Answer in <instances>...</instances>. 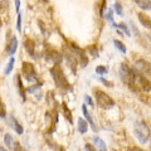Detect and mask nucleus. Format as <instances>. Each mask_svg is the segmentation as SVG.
I'll return each instance as SVG.
<instances>
[{
	"instance_id": "nucleus-29",
	"label": "nucleus",
	"mask_w": 151,
	"mask_h": 151,
	"mask_svg": "<svg viewBox=\"0 0 151 151\" xmlns=\"http://www.w3.org/2000/svg\"><path fill=\"white\" fill-rule=\"evenodd\" d=\"M119 28H121V29H122V30H124V32L126 33V35H127V37H131V33H130L129 28H127V25L125 24V23H121V24L119 25Z\"/></svg>"
},
{
	"instance_id": "nucleus-5",
	"label": "nucleus",
	"mask_w": 151,
	"mask_h": 151,
	"mask_svg": "<svg viewBox=\"0 0 151 151\" xmlns=\"http://www.w3.org/2000/svg\"><path fill=\"white\" fill-rule=\"evenodd\" d=\"M64 57H65V59H67L72 72L76 73L77 72V64H79V60L77 58V54L74 53V50L72 49L70 45H64Z\"/></svg>"
},
{
	"instance_id": "nucleus-31",
	"label": "nucleus",
	"mask_w": 151,
	"mask_h": 151,
	"mask_svg": "<svg viewBox=\"0 0 151 151\" xmlns=\"http://www.w3.org/2000/svg\"><path fill=\"white\" fill-rule=\"evenodd\" d=\"M100 81H101V83H103V84H105V86H107V87H113V83L110 82V81H107V79H105V78L100 77Z\"/></svg>"
},
{
	"instance_id": "nucleus-20",
	"label": "nucleus",
	"mask_w": 151,
	"mask_h": 151,
	"mask_svg": "<svg viewBox=\"0 0 151 151\" xmlns=\"http://www.w3.org/2000/svg\"><path fill=\"white\" fill-rule=\"evenodd\" d=\"M135 1L144 10H150L151 9V0H135Z\"/></svg>"
},
{
	"instance_id": "nucleus-9",
	"label": "nucleus",
	"mask_w": 151,
	"mask_h": 151,
	"mask_svg": "<svg viewBox=\"0 0 151 151\" xmlns=\"http://www.w3.org/2000/svg\"><path fill=\"white\" fill-rule=\"evenodd\" d=\"M69 45L72 47V49L74 50V53L77 54V58L79 60V64H81V67H86V65L88 64V58L86 55V52H84L82 48H79L78 45H76L73 43H69Z\"/></svg>"
},
{
	"instance_id": "nucleus-1",
	"label": "nucleus",
	"mask_w": 151,
	"mask_h": 151,
	"mask_svg": "<svg viewBox=\"0 0 151 151\" xmlns=\"http://www.w3.org/2000/svg\"><path fill=\"white\" fill-rule=\"evenodd\" d=\"M120 77H121V81L126 86H129L130 89L135 91L136 89V69L134 70L130 65H127L126 63H122L120 67Z\"/></svg>"
},
{
	"instance_id": "nucleus-22",
	"label": "nucleus",
	"mask_w": 151,
	"mask_h": 151,
	"mask_svg": "<svg viewBox=\"0 0 151 151\" xmlns=\"http://www.w3.org/2000/svg\"><path fill=\"white\" fill-rule=\"evenodd\" d=\"M14 63H15V59H14L13 57H10V59H9V62L6 64L5 69H4V74H5V76H9V74L12 73V70L14 68Z\"/></svg>"
},
{
	"instance_id": "nucleus-2",
	"label": "nucleus",
	"mask_w": 151,
	"mask_h": 151,
	"mask_svg": "<svg viewBox=\"0 0 151 151\" xmlns=\"http://www.w3.org/2000/svg\"><path fill=\"white\" fill-rule=\"evenodd\" d=\"M50 74H52V78H53V81L55 83V86L60 88V89H70V86L67 81V78H65V76L63 73V69L60 67L59 64H54L53 67L50 68Z\"/></svg>"
},
{
	"instance_id": "nucleus-7",
	"label": "nucleus",
	"mask_w": 151,
	"mask_h": 151,
	"mask_svg": "<svg viewBox=\"0 0 151 151\" xmlns=\"http://www.w3.org/2000/svg\"><path fill=\"white\" fill-rule=\"evenodd\" d=\"M136 88H141L145 92L151 91V82L149 81V78L139 73L137 70H136Z\"/></svg>"
},
{
	"instance_id": "nucleus-10",
	"label": "nucleus",
	"mask_w": 151,
	"mask_h": 151,
	"mask_svg": "<svg viewBox=\"0 0 151 151\" xmlns=\"http://www.w3.org/2000/svg\"><path fill=\"white\" fill-rule=\"evenodd\" d=\"M45 58L48 60H53L55 64H59L60 60H62V55H60L55 49L49 48V47H48L47 50H45Z\"/></svg>"
},
{
	"instance_id": "nucleus-36",
	"label": "nucleus",
	"mask_w": 151,
	"mask_h": 151,
	"mask_svg": "<svg viewBox=\"0 0 151 151\" xmlns=\"http://www.w3.org/2000/svg\"><path fill=\"white\" fill-rule=\"evenodd\" d=\"M15 8H17V12L20 13L19 12V9H20V1H19V0H15Z\"/></svg>"
},
{
	"instance_id": "nucleus-19",
	"label": "nucleus",
	"mask_w": 151,
	"mask_h": 151,
	"mask_svg": "<svg viewBox=\"0 0 151 151\" xmlns=\"http://www.w3.org/2000/svg\"><path fill=\"white\" fill-rule=\"evenodd\" d=\"M17 87H18V91L19 94L22 96L23 100H25V91H24V87H23V82H22V77L19 74H17Z\"/></svg>"
},
{
	"instance_id": "nucleus-6",
	"label": "nucleus",
	"mask_w": 151,
	"mask_h": 151,
	"mask_svg": "<svg viewBox=\"0 0 151 151\" xmlns=\"http://www.w3.org/2000/svg\"><path fill=\"white\" fill-rule=\"evenodd\" d=\"M135 69L139 73L146 76L147 78H151V63L145 59H139L135 63Z\"/></svg>"
},
{
	"instance_id": "nucleus-23",
	"label": "nucleus",
	"mask_w": 151,
	"mask_h": 151,
	"mask_svg": "<svg viewBox=\"0 0 151 151\" xmlns=\"http://www.w3.org/2000/svg\"><path fill=\"white\" fill-rule=\"evenodd\" d=\"M113 44H115V47H116V48L121 52V53H124V54H125L126 52H127V49H126L125 44L122 43L121 40H117V39H115V40H113Z\"/></svg>"
},
{
	"instance_id": "nucleus-26",
	"label": "nucleus",
	"mask_w": 151,
	"mask_h": 151,
	"mask_svg": "<svg viewBox=\"0 0 151 151\" xmlns=\"http://www.w3.org/2000/svg\"><path fill=\"white\" fill-rule=\"evenodd\" d=\"M100 5V10H98V15L100 17H103V9H105V5H106V0H100L97 3Z\"/></svg>"
},
{
	"instance_id": "nucleus-39",
	"label": "nucleus",
	"mask_w": 151,
	"mask_h": 151,
	"mask_svg": "<svg viewBox=\"0 0 151 151\" xmlns=\"http://www.w3.org/2000/svg\"><path fill=\"white\" fill-rule=\"evenodd\" d=\"M0 151H8V150H5V147H4V146H1V147H0Z\"/></svg>"
},
{
	"instance_id": "nucleus-12",
	"label": "nucleus",
	"mask_w": 151,
	"mask_h": 151,
	"mask_svg": "<svg viewBox=\"0 0 151 151\" xmlns=\"http://www.w3.org/2000/svg\"><path fill=\"white\" fill-rule=\"evenodd\" d=\"M17 48H18V39H17V37H12L6 45V53L9 55H14L17 52Z\"/></svg>"
},
{
	"instance_id": "nucleus-13",
	"label": "nucleus",
	"mask_w": 151,
	"mask_h": 151,
	"mask_svg": "<svg viewBox=\"0 0 151 151\" xmlns=\"http://www.w3.org/2000/svg\"><path fill=\"white\" fill-rule=\"evenodd\" d=\"M8 124L12 126V129H13L14 131H15L18 135H22L23 132H24V130H23V126H22V125L19 124V122L15 120V117H13V116H12V117H9Z\"/></svg>"
},
{
	"instance_id": "nucleus-33",
	"label": "nucleus",
	"mask_w": 151,
	"mask_h": 151,
	"mask_svg": "<svg viewBox=\"0 0 151 151\" xmlns=\"http://www.w3.org/2000/svg\"><path fill=\"white\" fill-rule=\"evenodd\" d=\"M0 117H1V119L4 120V119H5V117H6V111H5V105H4V103L1 102V116H0Z\"/></svg>"
},
{
	"instance_id": "nucleus-8",
	"label": "nucleus",
	"mask_w": 151,
	"mask_h": 151,
	"mask_svg": "<svg viewBox=\"0 0 151 151\" xmlns=\"http://www.w3.org/2000/svg\"><path fill=\"white\" fill-rule=\"evenodd\" d=\"M22 72L24 74V77L27 81H33V79H37V73H35V68L34 65L29 62H24L22 65Z\"/></svg>"
},
{
	"instance_id": "nucleus-28",
	"label": "nucleus",
	"mask_w": 151,
	"mask_h": 151,
	"mask_svg": "<svg viewBox=\"0 0 151 151\" xmlns=\"http://www.w3.org/2000/svg\"><path fill=\"white\" fill-rule=\"evenodd\" d=\"M88 52H89V53H91L93 57H96V58L98 57V50H97V48H96V45H91V47H89Z\"/></svg>"
},
{
	"instance_id": "nucleus-21",
	"label": "nucleus",
	"mask_w": 151,
	"mask_h": 151,
	"mask_svg": "<svg viewBox=\"0 0 151 151\" xmlns=\"http://www.w3.org/2000/svg\"><path fill=\"white\" fill-rule=\"evenodd\" d=\"M3 139H4V144H5V146L8 149H12L14 146V140H13V136L10 134H5Z\"/></svg>"
},
{
	"instance_id": "nucleus-25",
	"label": "nucleus",
	"mask_w": 151,
	"mask_h": 151,
	"mask_svg": "<svg viewBox=\"0 0 151 151\" xmlns=\"http://www.w3.org/2000/svg\"><path fill=\"white\" fill-rule=\"evenodd\" d=\"M108 72V69L106 67H103V65H98V67L96 68V73L98 76H103V74H106Z\"/></svg>"
},
{
	"instance_id": "nucleus-27",
	"label": "nucleus",
	"mask_w": 151,
	"mask_h": 151,
	"mask_svg": "<svg viewBox=\"0 0 151 151\" xmlns=\"http://www.w3.org/2000/svg\"><path fill=\"white\" fill-rule=\"evenodd\" d=\"M115 12H116V14L117 15H120V17H122V14H124V12H122V6H121V4L120 3H115Z\"/></svg>"
},
{
	"instance_id": "nucleus-14",
	"label": "nucleus",
	"mask_w": 151,
	"mask_h": 151,
	"mask_svg": "<svg viewBox=\"0 0 151 151\" xmlns=\"http://www.w3.org/2000/svg\"><path fill=\"white\" fill-rule=\"evenodd\" d=\"M88 121L86 119H83V117H79L78 121H77V130L79 134H86L88 131Z\"/></svg>"
},
{
	"instance_id": "nucleus-17",
	"label": "nucleus",
	"mask_w": 151,
	"mask_h": 151,
	"mask_svg": "<svg viewBox=\"0 0 151 151\" xmlns=\"http://www.w3.org/2000/svg\"><path fill=\"white\" fill-rule=\"evenodd\" d=\"M93 142L96 144L98 151H107L106 142H105V141H103L101 137H98V136H94V137H93Z\"/></svg>"
},
{
	"instance_id": "nucleus-24",
	"label": "nucleus",
	"mask_w": 151,
	"mask_h": 151,
	"mask_svg": "<svg viewBox=\"0 0 151 151\" xmlns=\"http://www.w3.org/2000/svg\"><path fill=\"white\" fill-rule=\"evenodd\" d=\"M106 18H107V20L111 23V27H112V28H119V25H117L116 23L113 22V17H112V10H108V13H107Z\"/></svg>"
},
{
	"instance_id": "nucleus-16",
	"label": "nucleus",
	"mask_w": 151,
	"mask_h": 151,
	"mask_svg": "<svg viewBox=\"0 0 151 151\" xmlns=\"http://www.w3.org/2000/svg\"><path fill=\"white\" fill-rule=\"evenodd\" d=\"M82 113H83V116H84V119H86L88 121V124L89 126H91V129L93 131H96V125H94V122H93V119H92V116L89 115V112L87 110V107H86V103L84 105H82Z\"/></svg>"
},
{
	"instance_id": "nucleus-34",
	"label": "nucleus",
	"mask_w": 151,
	"mask_h": 151,
	"mask_svg": "<svg viewBox=\"0 0 151 151\" xmlns=\"http://www.w3.org/2000/svg\"><path fill=\"white\" fill-rule=\"evenodd\" d=\"M84 151H96V149H94L91 144H86L84 145Z\"/></svg>"
},
{
	"instance_id": "nucleus-4",
	"label": "nucleus",
	"mask_w": 151,
	"mask_h": 151,
	"mask_svg": "<svg viewBox=\"0 0 151 151\" xmlns=\"http://www.w3.org/2000/svg\"><path fill=\"white\" fill-rule=\"evenodd\" d=\"M94 97H96L98 107L103 108V110H108V108H112L115 106V101L111 98L110 94H107L101 89H94Z\"/></svg>"
},
{
	"instance_id": "nucleus-11",
	"label": "nucleus",
	"mask_w": 151,
	"mask_h": 151,
	"mask_svg": "<svg viewBox=\"0 0 151 151\" xmlns=\"http://www.w3.org/2000/svg\"><path fill=\"white\" fill-rule=\"evenodd\" d=\"M24 48L28 52V54L32 58H34L35 57V42L30 39V38H27V39H24Z\"/></svg>"
},
{
	"instance_id": "nucleus-30",
	"label": "nucleus",
	"mask_w": 151,
	"mask_h": 151,
	"mask_svg": "<svg viewBox=\"0 0 151 151\" xmlns=\"http://www.w3.org/2000/svg\"><path fill=\"white\" fill-rule=\"evenodd\" d=\"M17 29L18 32L22 30V14L18 13V20H17Z\"/></svg>"
},
{
	"instance_id": "nucleus-32",
	"label": "nucleus",
	"mask_w": 151,
	"mask_h": 151,
	"mask_svg": "<svg viewBox=\"0 0 151 151\" xmlns=\"http://www.w3.org/2000/svg\"><path fill=\"white\" fill-rule=\"evenodd\" d=\"M84 102H86L88 106H93V101L91 100V97H89L88 94H86V96H84Z\"/></svg>"
},
{
	"instance_id": "nucleus-18",
	"label": "nucleus",
	"mask_w": 151,
	"mask_h": 151,
	"mask_svg": "<svg viewBox=\"0 0 151 151\" xmlns=\"http://www.w3.org/2000/svg\"><path fill=\"white\" fill-rule=\"evenodd\" d=\"M62 108H63V113H64V117H65V120H67L70 125L73 124V115H72V111L68 108V106L65 105V103H63L62 105Z\"/></svg>"
},
{
	"instance_id": "nucleus-3",
	"label": "nucleus",
	"mask_w": 151,
	"mask_h": 151,
	"mask_svg": "<svg viewBox=\"0 0 151 151\" xmlns=\"http://www.w3.org/2000/svg\"><path fill=\"white\" fill-rule=\"evenodd\" d=\"M134 134L135 137L137 139V141L141 145H146L150 140V129L146 122L144 121H137L135 124V129H134Z\"/></svg>"
},
{
	"instance_id": "nucleus-15",
	"label": "nucleus",
	"mask_w": 151,
	"mask_h": 151,
	"mask_svg": "<svg viewBox=\"0 0 151 151\" xmlns=\"http://www.w3.org/2000/svg\"><path fill=\"white\" fill-rule=\"evenodd\" d=\"M139 22L141 23V25H144L145 28H147V29L151 30V19L149 15H146L145 13H139Z\"/></svg>"
},
{
	"instance_id": "nucleus-37",
	"label": "nucleus",
	"mask_w": 151,
	"mask_h": 151,
	"mask_svg": "<svg viewBox=\"0 0 151 151\" xmlns=\"http://www.w3.org/2000/svg\"><path fill=\"white\" fill-rule=\"evenodd\" d=\"M39 87H40V83H39V84H37V86H35V89H37V88H39ZM28 92H34V87L28 88Z\"/></svg>"
},
{
	"instance_id": "nucleus-35",
	"label": "nucleus",
	"mask_w": 151,
	"mask_h": 151,
	"mask_svg": "<svg viewBox=\"0 0 151 151\" xmlns=\"http://www.w3.org/2000/svg\"><path fill=\"white\" fill-rule=\"evenodd\" d=\"M14 151H24V149L22 147V145L19 142H15V145H14Z\"/></svg>"
},
{
	"instance_id": "nucleus-38",
	"label": "nucleus",
	"mask_w": 151,
	"mask_h": 151,
	"mask_svg": "<svg viewBox=\"0 0 151 151\" xmlns=\"http://www.w3.org/2000/svg\"><path fill=\"white\" fill-rule=\"evenodd\" d=\"M131 151H144V150H140L137 147H134V149H131Z\"/></svg>"
}]
</instances>
